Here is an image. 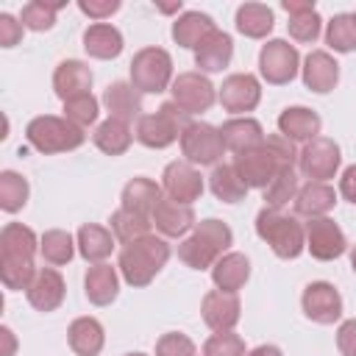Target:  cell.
<instances>
[{"label": "cell", "instance_id": "obj_54", "mask_svg": "<svg viewBox=\"0 0 356 356\" xmlns=\"http://www.w3.org/2000/svg\"><path fill=\"white\" fill-rule=\"evenodd\" d=\"M159 11H164V14H172V11H181V0H178V3H161V6H159Z\"/></svg>", "mask_w": 356, "mask_h": 356}, {"label": "cell", "instance_id": "obj_34", "mask_svg": "<svg viewBox=\"0 0 356 356\" xmlns=\"http://www.w3.org/2000/svg\"><path fill=\"white\" fill-rule=\"evenodd\" d=\"M134 139H136V136H134V131H131V122H122V120H114V117L97 122V128H95V134H92L95 147H97L100 153H106V156H122V153L131 147Z\"/></svg>", "mask_w": 356, "mask_h": 356}, {"label": "cell", "instance_id": "obj_57", "mask_svg": "<svg viewBox=\"0 0 356 356\" xmlns=\"http://www.w3.org/2000/svg\"><path fill=\"white\" fill-rule=\"evenodd\" d=\"M353 22H356V11H353Z\"/></svg>", "mask_w": 356, "mask_h": 356}, {"label": "cell", "instance_id": "obj_47", "mask_svg": "<svg viewBox=\"0 0 356 356\" xmlns=\"http://www.w3.org/2000/svg\"><path fill=\"white\" fill-rule=\"evenodd\" d=\"M120 6H122L120 0H78L81 14H86L95 22H106L114 11H120Z\"/></svg>", "mask_w": 356, "mask_h": 356}, {"label": "cell", "instance_id": "obj_3", "mask_svg": "<svg viewBox=\"0 0 356 356\" xmlns=\"http://www.w3.org/2000/svg\"><path fill=\"white\" fill-rule=\"evenodd\" d=\"M231 245H234V231L228 228V222L217 217H206L192 228L186 239H181L178 259L189 270H211L217 259L231 250Z\"/></svg>", "mask_w": 356, "mask_h": 356}, {"label": "cell", "instance_id": "obj_35", "mask_svg": "<svg viewBox=\"0 0 356 356\" xmlns=\"http://www.w3.org/2000/svg\"><path fill=\"white\" fill-rule=\"evenodd\" d=\"M234 25L248 39H267L275 25V17H273V8L264 3H242L236 8Z\"/></svg>", "mask_w": 356, "mask_h": 356}, {"label": "cell", "instance_id": "obj_56", "mask_svg": "<svg viewBox=\"0 0 356 356\" xmlns=\"http://www.w3.org/2000/svg\"><path fill=\"white\" fill-rule=\"evenodd\" d=\"M125 356H147V353H139V350H136V353H125Z\"/></svg>", "mask_w": 356, "mask_h": 356}, {"label": "cell", "instance_id": "obj_20", "mask_svg": "<svg viewBox=\"0 0 356 356\" xmlns=\"http://www.w3.org/2000/svg\"><path fill=\"white\" fill-rule=\"evenodd\" d=\"M92 81H95L92 67L81 58H64L53 70V92L61 97V103L78 95H89Z\"/></svg>", "mask_w": 356, "mask_h": 356}, {"label": "cell", "instance_id": "obj_49", "mask_svg": "<svg viewBox=\"0 0 356 356\" xmlns=\"http://www.w3.org/2000/svg\"><path fill=\"white\" fill-rule=\"evenodd\" d=\"M337 350L342 356H356V317L339 323V328H337Z\"/></svg>", "mask_w": 356, "mask_h": 356}, {"label": "cell", "instance_id": "obj_46", "mask_svg": "<svg viewBox=\"0 0 356 356\" xmlns=\"http://www.w3.org/2000/svg\"><path fill=\"white\" fill-rule=\"evenodd\" d=\"M156 356H197V345L181 331H167L156 339Z\"/></svg>", "mask_w": 356, "mask_h": 356}, {"label": "cell", "instance_id": "obj_7", "mask_svg": "<svg viewBox=\"0 0 356 356\" xmlns=\"http://www.w3.org/2000/svg\"><path fill=\"white\" fill-rule=\"evenodd\" d=\"M131 83L142 95H161L172 86V56L164 47H142L134 53L128 67Z\"/></svg>", "mask_w": 356, "mask_h": 356}, {"label": "cell", "instance_id": "obj_30", "mask_svg": "<svg viewBox=\"0 0 356 356\" xmlns=\"http://www.w3.org/2000/svg\"><path fill=\"white\" fill-rule=\"evenodd\" d=\"M161 192H164L161 184H156L153 178L136 175V178H131V181L122 186V192H120V206L128 209V211H136V214H142V217H150L153 209H156V203L164 197Z\"/></svg>", "mask_w": 356, "mask_h": 356}, {"label": "cell", "instance_id": "obj_1", "mask_svg": "<svg viewBox=\"0 0 356 356\" xmlns=\"http://www.w3.org/2000/svg\"><path fill=\"white\" fill-rule=\"evenodd\" d=\"M39 236L22 222H6L0 231V281L6 289L22 292L36 275Z\"/></svg>", "mask_w": 356, "mask_h": 356}, {"label": "cell", "instance_id": "obj_44", "mask_svg": "<svg viewBox=\"0 0 356 356\" xmlns=\"http://www.w3.org/2000/svg\"><path fill=\"white\" fill-rule=\"evenodd\" d=\"M286 31H289V36H292L295 42L312 44V42H317V36L323 33V17L317 14V8L292 14L289 22H286Z\"/></svg>", "mask_w": 356, "mask_h": 356}, {"label": "cell", "instance_id": "obj_55", "mask_svg": "<svg viewBox=\"0 0 356 356\" xmlns=\"http://www.w3.org/2000/svg\"><path fill=\"white\" fill-rule=\"evenodd\" d=\"M350 270H353V273H356V248H353V250H350Z\"/></svg>", "mask_w": 356, "mask_h": 356}, {"label": "cell", "instance_id": "obj_38", "mask_svg": "<svg viewBox=\"0 0 356 356\" xmlns=\"http://www.w3.org/2000/svg\"><path fill=\"white\" fill-rule=\"evenodd\" d=\"M108 228H111V234H114V239H117L120 245H131V242H136V239L150 236L153 220H150V217H142V214H136V211H128V209L120 206V209L111 214Z\"/></svg>", "mask_w": 356, "mask_h": 356}, {"label": "cell", "instance_id": "obj_27", "mask_svg": "<svg viewBox=\"0 0 356 356\" xmlns=\"http://www.w3.org/2000/svg\"><path fill=\"white\" fill-rule=\"evenodd\" d=\"M337 197L339 192L331 186V184H323V181H306L298 195H295V214L298 217H328V211H334L337 206Z\"/></svg>", "mask_w": 356, "mask_h": 356}, {"label": "cell", "instance_id": "obj_45", "mask_svg": "<svg viewBox=\"0 0 356 356\" xmlns=\"http://www.w3.org/2000/svg\"><path fill=\"white\" fill-rule=\"evenodd\" d=\"M245 353H248L245 339L236 331H220L203 342V356H245Z\"/></svg>", "mask_w": 356, "mask_h": 356}, {"label": "cell", "instance_id": "obj_51", "mask_svg": "<svg viewBox=\"0 0 356 356\" xmlns=\"http://www.w3.org/2000/svg\"><path fill=\"white\" fill-rule=\"evenodd\" d=\"M281 8L292 17V14H300V11H312L314 8V0H284Z\"/></svg>", "mask_w": 356, "mask_h": 356}, {"label": "cell", "instance_id": "obj_37", "mask_svg": "<svg viewBox=\"0 0 356 356\" xmlns=\"http://www.w3.org/2000/svg\"><path fill=\"white\" fill-rule=\"evenodd\" d=\"M209 189L222 203H239L248 195V184L239 178L234 164H217L209 175Z\"/></svg>", "mask_w": 356, "mask_h": 356}, {"label": "cell", "instance_id": "obj_43", "mask_svg": "<svg viewBox=\"0 0 356 356\" xmlns=\"http://www.w3.org/2000/svg\"><path fill=\"white\" fill-rule=\"evenodd\" d=\"M61 117H67L70 122H75L78 128H89V125H95L97 122V117H100V100L89 92V95H78V97H70V100H64V114Z\"/></svg>", "mask_w": 356, "mask_h": 356}, {"label": "cell", "instance_id": "obj_17", "mask_svg": "<svg viewBox=\"0 0 356 356\" xmlns=\"http://www.w3.org/2000/svg\"><path fill=\"white\" fill-rule=\"evenodd\" d=\"M200 317L214 334L234 331L239 317H242L239 295L236 292H222V289H209L200 300Z\"/></svg>", "mask_w": 356, "mask_h": 356}, {"label": "cell", "instance_id": "obj_25", "mask_svg": "<svg viewBox=\"0 0 356 356\" xmlns=\"http://www.w3.org/2000/svg\"><path fill=\"white\" fill-rule=\"evenodd\" d=\"M320 128H323V120L309 106H286L278 114V134L286 136L289 142H303L306 145V142L320 136Z\"/></svg>", "mask_w": 356, "mask_h": 356}, {"label": "cell", "instance_id": "obj_32", "mask_svg": "<svg viewBox=\"0 0 356 356\" xmlns=\"http://www.w3.org/2000/svg\"><path fill=\"white\" fill-rule=\"evenodd\" d=\"M211 31H217V25L203 11H184V14H178L172 19V42L178 47H186V50H197V44Z\"/></svg>", "mask_w": 356, "mask_h": 356}, {"label": "cell", "instance_id": "obj_4", "mask_svg": "<svg viewBox=\"0 0 356 356\" xmlns=\"http://www.w3.org/2000/svg\"><path fill=\"white\" fill-rule=\"evenodd\" d=\"M170 245L164 236H145V239H136L131 245H122L120 256H117V270L122 275V281L128 286H147L161 270L164 264L170 261Z\"/></svg>", "mask_w": 356, "mask_h": 356}, {"label": "cell", "instance_id": "obj_42", "mask_svg": "<svg viewBox=\"0 0 356 356\" xmlns=\"http://www.w3.org/2000/svg\"><path fill=\"white\" fill-rule=\"evenodd\" d=\"M64 6V0H31L19 11V22L28 31H50L56 25V11Z\"/></svg>", "mask_w": 356, "mask_h": 356}, {"label": "cell", "instance_id": "obj_11", "mask_svg": "<svg viewBox=\"0 0 356 356\" xmlns=\"http://www.w3.org/2000/svg\"><path fill=\"white\" fill-rule=\"evenodd\" d=\"M170 95H172V103L186 117L203 114V111H209L217 103V86L209 81V75H203L197 70L178 72L175 81H172V86H170Z\"/></svg>", "mask_w": 356, "mask_h": 356}, {"label": "cell", "instance_id": "obj_13", "mask_svg": "<svg viewBox=\"0 0 356 356\" xmlns=\"http://www.w3.org/2000/svg\"><path fill=\"white\" fill-rule=\"evenodd\" d=\"M217 103L234 117H248L261 103V81L250 72H234L217 86Z\"/></svg>", "mask_w": 356, "mask_h": 356}, {"label": "cell", "instance_id": "obj_2", "mask_svg": "<svg viewBox=\"0 0 356 356\" xmlns=\"http://www.w3.org/2000/svg\"><path fill=\"white\" fill-rule=\"evenodd\" d=\"M298 153L295 142H289L281 134L267 136L259 147L234 156V167L239 172V178L248 184V189H267V184L281 172V170H292L298 164Z\"/></svg>", "mask_w": 356, "mask_h": 356}, {"label": "cell", "instance_id": "obj_26", "mask_svg": "<svg viewBox=\"0 0 356 356\" xmlns=\"http://www.w3.org/2000/svg\"><path fill=\"white\" fill-rule=\"evenodd\" d=\"M234 58V39L225 31H211L195 50V67L197 72L209 75V72H222Z\"/></svg>", "mask_w": 356, "mask_h": 356}, {"label": "cell", "instance_id": "obj_33", "mask_svg": "<svg viewBox=\"0 0 356 356\" xmlns=\"http://www.w3.org/2000/svg\"><path fill=\"white\" fill-rule=\"evenodd\" d=\"M114 242H117V239H114L111 228L97 225V222H86V225H81L78 234H75L78 253H81L89 264L106 261V259L111 256V250H114Z\"/></svg>", "mask_w": 356, "mask_h": 356}, {"label": "cell", "instance_id": "obj_8", "mask_svg": "<svg viewBox=\"0 0 356 356\" xmlns=\"http://www.w3.org/2000/svg\"><path fill=\"white\" fill-rule=\"evenodd\" d=\"M186 122H189L186 114L172 100H167V103L159 106V111L142 114L136 120L134 136H136L139 145H145L150 150H164V147H170L172 142L181 139V131H184Z\"/></svg>", "mask_w": 356, "mask_h": 356}, {"label": "cell", "instance_id": "obj_9", "mask_svg": "<svg viewBox=\"0 0 356 356\" xmlns=\"http://www.w3.org/2000/svg\"><path fill=\"white\" fill-rule=\"evenodd\" d=\"M178 145H181L184 161H189L195 167H217L225 153L220 128H214L203 120H189L181 131Z\"/></svg>", "mask_w": 356, "mask_h": 356}, {"label": "cell", "instance_id": "obj_16", "mask_svg": "<svg viewBox=\"0 0 356 356\" xmlns=\"http://www.w3.org/2000/svg\"><path fill=\"white\" fill-rule=\"evenodd\" d=\"M161 189L170 200L175 203H184V206H192L195 200H200L206 184H203V175L195 164L189 161H170L161 172Z\"/></svg>", "mask_w": 356, "mask_h": 356}, {"label": "cell", "instance_id": "obj_28", "mask_svg": "<svg viewBox=\"0 0 356 356\" xmlns=\"http://www.w3.org/2000/svg\"><path fill=\"white\" fill-rule=\"evenodd\" d=\"M122 47H125V39H122L120 28L111 25V22H92L83 31V50L92 58L111 61L122 53Z\"/></svg>", "mask_w": 356, "mask_h": 356}, {"label": "cell", "instance_id": "obj_50", "mask_svg": "<svg viewBox=\"0 0 356 356\" xmlns=\"http://www.w3.org/2000/svg\"><path fill=\"white\" fill-rule=\"evenodd\" d=\"M339 195L348 203L356 206V164H350V167L342 170V175H339Z\"/></svg>", "mask_w": 356, "mask_h": 356}, {"label": "cell", "instance_id": "obj_22", "mask_svg": "<svg viewBox=\"0 0 356 356\" xmlns=\"http://www.w3.org/2000/svg\"><path fill=\"white\" fill-rule=\"evenodd\" d=\"M220 136H222V145L228 153L239 156V153H248L253 147H259L267 134L261 128V122L256 117H231L220 125Z\"/></svg>", "mask_w": 356, "mask_h": 356}, {"label": "cell", "instance_id": "obj_23", "mask_svg": "<svg viewBox=\"0 0 356 356\" xmlns=\"http://www.w3.org/2000/svg\"><path fill=\"white\" fill-rule=\"evenodd\" d=\"M150 220H153V228H156L161 236H170V239L184 236V234H189V231L197 225L192 206L175 203V200H170L167 195L156 203V209H153Z\"/></svg>", "mask_w": 356, "mask_h": 356}, {"label": "cell", "instance_id": "obj_5", "mask_svg": "<svg viewBox=\"0 0 356 356\" xmlns=\"http://www.w3.org/2000/svg\"><path fill=\"white\" fill-rule=\"evenodd\" d=\"M256 234L278 259H298L306 250V228L284 209H261L256 214Z\"/></svg>", "mask_w": 356, "mask_h": 356}, {"label": "cell", "instance_id": "obj_48", "mask_svg": "<svg viewBox=\"0 0 356 356\" xmlns=\"http://www.w3.org/2000/svg\"><path fill=\"white\" fill-rule=\"evenodd\" d=\"M22 33H25V25L17 19V17H11V14H0V47H14V44H19V39H22Z\"/></svg>", "mask_w": 356, "mask_h": 356}, {"label": "cell", "instance_id": "obj_10", "mask_svg": "<svg viewBox=\"0 0 356 356\" xmlns=\"http://www.w3.org/2000/svg\"><path fill=\"white\" fill-rule=\"evenodd\" d=\"M300 72V53L286 39H267L259 50V75L270 86H286Z\"/></svg>", "mask_w": 356, "mask_h": 356}, {"label": "cell", "instance_id": "obj_14", "mask_svg": "<svg viewBox=\"0 0 356 356\" xmlns=\"http://www.w3.org/2000/svg\"><path fill=\"white\" fill-rule=\"evenodd\" d=\"M306 228V250L317 261H334L348 250L345 231L331 217H312L303 222Z\"/></svg>", "mask_w": 356, "mask_h": 356}, {"label": "cell", "instance_id": "obj_39", "mask_svg": "<svg viewBox=\"0 0 356 356\" xmlns=\"http://www.w3.org/2000/svg\"><path fill=\"white\" fill-rule=\"evenodd\" d=\"M28 195H31V184L22 172H17V170H3L0 172V209L6 214L22 211L25 203H28Z\"/></svg>", "mask_w": 356, "mask_h": 356}, {"label": "cell", "instance_id": "obj_15", "mask_svg": "<svg viewBox=\"0 0 356 356\" xmlns=\"http://www.w3.org/2000/svg\"><path fill=\"white\" fill-rule=\"evenodd\" d=\"M300 309L312 323L334 325L342 320V295L331 281H312L300 295Z\"/></svg>", "mask_w": 356, "mask_h": 356}, {"label": "cell", "instance_id": "obj_31", "mask_svg": "<svg viewBox=\"0 0 356 356\" xmlns=\"http://www.w3.org/2000/svg\"><path fill=\"white\" fill-rule=\"evenodd\" d=\"M248 278H250V259L236 250L222 253L211 267L214 289H222V292H239L248 284Z\"/></svg>", "mask_w": 356, "mask_h": 356}, {"label": "cell", "instance_id": "obj_40", "mask_svg": "<svg viewBox=\"0 0 356 356\" xmlns=\"http://www.w3.org/2000/svg\"><path fill=\"white\" fill-rule=\"evenodd\" d=\"M298 189H300V184H298V170H295V167H292V170H281V172L267 184V189L261 192L264 206H267V209H284V206H289V200L295 203Z\"/></svg>", "mask_w": 356, "mask_h": 356}, {"label": "cell", "instance_id": "obj_21", "mask_svg": "<svg viewBox=\"0 0 356 356\" xmlns=\"http://www.w3.org/2000/svg\"><path fill=\"white\" fill-rule=\"evenodd\" d=\"M120 270L111 267L108 261L89 264L83 275V295L92 306H111L120 295Z\"/></svg>", "mask_w": 356, "mask_h": 356}, {"label": "cell", "instance_id": "obj_53", "mask_svg": "<svg viewBox=\"0 0 356 356\" xmlns=\"http://www.w3.org/2000/svg\"><path fill=\"white\" fill-rule=\"evenodd\" d=\"M245 356H284V350H281L278 345H256V348H250Z\"/></svg>", "mask_w": 356, "mask_h": 356}, {"label": "cell", "instance_id": "obj_6", "mask_svg": "<svg viewBox=\"0 0 356 356\" xmlns=\"http://www.w3.org/2000/svg\"><path fill=\"white\" fill-rule=\"evenodd\" d=\"M25 139L28 145L42 153V156H53V153H70L78 150L86 142L83 128H78L75 122H70L67 117H56V114H39L25 125Z\"/></svg>", "mask_w": 356, "mask_h": 356}, {"label": "cell", "instance_id": "obj_12", "mask_svg": "<svg viewBox=\"0 0 356 356\" xmlns=\"http://www.w3.org/2000/svg\"><path fill=\"white\" fill-rule=\"evenodd\" d=\"M342 164V150L334 139L328 136H317L312 142H306L298 153V170L303 172V178L309 181H323L328 184Z\"/></svg>", "mask_w": 356, "mask_h": 356}, {"label": "cell", "instance_id": "obj_18", "mask_svg": "<svg viewBox=\"0 0 356 356\" xmlns=\"http://www.w3.org/2000/svg\"><path fill=\"white\" fill-rule=\"evenodd\" d=\"M64 295H67V284L61 278V273L56 267H39L31 286L25 289V298L28 303L36 309V312H56L61 303H64Z\"/></svg>", "mask_w": 356, "mask_h": 356}, {"label": "cell", "instance_id": "obj_29", "mask_svg": "<svg viewBox=\"0 0 356 356\" xmlns=\"http://www.w3.org/2000/svg\"><path fill=\"white\" fill-rule=\"evenodd\" d=\"M67 345L75 356H97L106 345V331L97 317H75L67 328Z\"/></svg>", "mask_w": 356, "mask_h": 356}, {"label": "cell", "instance_id": "obj_19", "mask_svg": "<svg viewBox=\"0 0 356 356\" xmlns=\"http://www.w3.org/2000/svg\"><path fill=\"white\" fill-rule=\"evenodd\" d=\"M300 78L303 86L314 95H328L339 83V64L328 50H312L300 61Z\"/></svg>", "mask_w": 356, "mask_h": 356}, {"label": "cell", "instance_id": "obj_36", "mask_svg": "<svg viewBox=\"0 0 356 356\" xmlns=\"http://www.w3.org/2000/svg\"><path fill=\"white\" fill-rule=\"evenodd\" d=\"M75 250H78V245H75L72 234L64 231V228H50V231H44V234L39 236V256H42L50 267H64V264H70L72 256H75Z\"/></svg>", "mask_w": 356, "mask_h": 356}, {"label": "cell", "instance_id": "obj_41", "mask_svg": "<svg viewBox=\"0 0 356 356\" xmlns=\"http://www.w3.org/2000/svg\"><path fill=\"white\" fill-rule=\"evenodd\" d=\"M325 44L334 53H353L356 50V22H353V14H334L325 22Z\"/></svg>", "mask_w": 356, "mask_h": 356}, {"label": "cell", "instance_id": "obj_24", "mask_svg": "<svg viewBox=\"0 0 356 356\" xmlns=\"http://www.w3.org/2000/svg\"><path fill=\"white\" fill-rule=\"evenodd\" d=\"M100 103L106 106L108 117L122 120V122H134L142 117V92L131 83V81H114L103 89Z\"/></svg>", "mask_w": 356, "mask_h": 356}, {"label": "cell", "instance_id": "obj_52", "mask_svg": "<svg viewBox=\"0 0 356 356\" xmlns=\"http://www.w3.org/2000/svg\"><path fill=\"white\" fill-rule=\"evenodd\" d=\"M0 337H3V356H14V350H17L14 331L8 325H0Z\"/></svg>", "mask_w": 356, "mask_h": 356}]
</instances>
